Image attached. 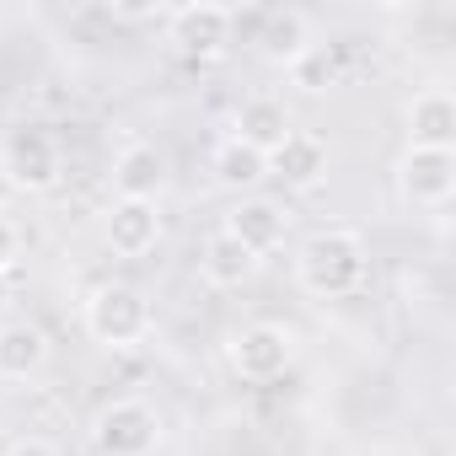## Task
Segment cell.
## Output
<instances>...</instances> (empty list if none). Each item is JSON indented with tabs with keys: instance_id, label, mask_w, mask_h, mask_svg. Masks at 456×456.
<instances>
[{
	"instance_id": "6da1fadb",
	"label": "cell",
	"mask_w": 456,
	"mask_h": 456,
	"mask_svg": "<svg viewBox=\"0 0 456 456\" xmlns=\"http://www.w3.org/2000/svg\"><path fill=\"white\" fill-rule=\"evenodd\" d=\"M365 269H370V253H365V237L349 232V225H328V232H312L296 253V285L317 301H338V296H354L365 285Z\"/></svg>"
},
{
	"instance_id": "7a4b0ae2",
	"label": "cell",
	"mask_w": 456,
	"mask_h": 456,
	"mask_svg": "<svg viewBox=\"0 0 456 456\" xmlns=\"http://www.w3.org/2000/svg\"><path fill=\"white\" fill-rule=\"evenodd\" d=\"M156 328V312L145 301V290L124 285V280H108L86 296V333L102 344V349H140Z\"/></svg>"
},
{
	"instance_id": "3957f363",
	"label": "cell",
	"mask_w": 456,
	"mask_h": 456,
	"mask_svg": "<svg viewBox=\"0 0 456 456\" xmlns=\"http://www.w3.org/2000/svg\"><path fill=\"white\" fill-rule=\"evenodd\" d=\"M0 172L17 193H49L65 177V151L44 124H12L0 140Z\"/></svg>"
},
{
	"instance_id": "277c9868",
	"label": "cell",
	"mask_w": 456,
	"mask_h": 456,
	"mask_svg": "<svg viewBox=\"0 0 456 456\" xmlns=\"http://www.w3.org/2000/svg\"><path fill=\"white\" fill-rule=\"evenodd\" d=\"M97 456H151L161 445V413L140 397H113L92 419Z\"/></svg>"
},
{
	"instance_id": "5b68a950",
	"label": "cell",
	"mask_w": 456,
	"mask_h": 456,
	"mask_svg": "<svg viewBox=\"0 0 456 456\" xmlns=\"http://www.w3.org/2000/svg\"><path fill=\"white\" fill-rule=\"evenodd\" d=\"M237 38V12L215 6V0H199V6H177L167 12V44L183 60H220Z\"/></svg>"
},
{
	"instance_id": "8992f818",
	"label": "cell",
	"mask_w": 456,
	"mask_h": 456,
	"mask_svg": "<svg viewBox=\"0 0 456 456\" xmlns=\"http://www.w3.org/2000/svg\"><path fill=\"white\" fill-rule=\"evenodd\" d=\"M225 360H232V370L242 381H274L296 365V333L280 328V322H248V328L232 333Z\"/></svg>"
},
{
	"instance_id": "52a82bcc",
	"label": "cell",
	"mask_w": 456,
	"mask_h": 456,
	"mask_svg": "<svg viewBox=\"0 0 456 456\" xmlns=\"http://www.w3.org/2000/svg\"><path fill=\"white\" fill-rule=\"evenodd\" d=\"M397 188L408 204L419 209H440L456 193V151H424V145H403L397 156Z\"/></svg>"
},
{
	"instance_id": "ba28073f",
	"label": "cell",
	"mask_w": 456,
	"mask_h": 456,
	"mask_svg": "<svg viewBox=\"0 0 456 456\" xmlns=\"http://www.w3.org/2000/svg\"><path fill=\"white\" fill-rule=\"evenodd\" d=\"M220 232H225V237H237L248 253H258V258H264V253H274V248L285 242V232H290V215H285V204L248 193V199H237L232 209H225Z\"/></svg>"
},
{
	"instance_id": "9c48e42d",
	"label": "cell",
	"mask_w": 456,
	"mask_h": 456,
	"mask_svg": "<svg viewBox=\"0 0 456 456\" xmlns=\"http://www.w3.org/2000/svg\"><path fill=\"white\" fill-rule=\"evenodd\" d=\"M403 124H408V145L451 151L456 145V97L445 86H424L403 102Z\"/></svg>"
},
{
	"instance_id": "30bf717a",
	"label": "cell",
	"mask_w": 456,
	"mask_h": 456,
	"mask_svg": "<svg viewBox=\"0 0 456 456\" xmlns=\"http://www.w3.org/2000/svg\"><path fill=\"white\" fill-rule=\"evenodd\" d=\"M102 237L118 258H145L161 242V209L140 199H113V209L102 215Z\"/></svg>"
},
{
	"instance_id": "8fae6325",
	"label": "cell",
	"mask_w": 456,
	"mask_h": 456,
	"mask_svg": "<svg viewBox=\"0 0 456 456\" xmlns=\"http://www.w3.org/2000/svg\"><path fill=\"white\" fill-rule=\"evenodd\" d=\"M269 177L285 188H317L328 177V140L312 129H290L280 151H269Z\"/></svg>"
},
{
	"instance_id": "7c38bea8",
	"label": "cell",
	"mask_w": 456,
	"mask_h": 456,
	"mask_svg": "<svg viewBox=\"0 0 456 456\" xmlns=\"http://www.w3.org/2000/svg\"><path fill=\"white\" fill-rule=\"evenodd\" d=\"M167 188V156L145 140H129L113 161V193L118 199H140V204H156Z\"/></svg>"
},
{
	"instance_id": "4fadbf2b",
	"label": "cell",
	"mask_w": 456,
	"mask_h": 456,
	"mask_svg": "<svg viewBox=\"0 0 456 456\" xmlns=\"http://www.w3.org/2000/svg\"><path fill=\"white\" fill-rule=\"evenodd\" d=\"M54 344L38 322L17 317V322H0V381H33L49 365Z\"/></svg>"
},
{
	"instance_id": "5bb4252c",
	"label": "cell",
	"mask_w": 456,
	"mask_h": 456,
	"mask_svg": "<svg viewBox=\"0 0 456 456\" xmlns=\"http://www.w3.org/2000/svg\"><path fill=\"white\" fill-rule=\"evenodd\" d=\"M258 264H264L258 253H248L237 237H225V232H209L204 248H199V274L215 290H242V285H253Z\"/></svg>"
},
{
	"instance_id": "9a60e30c",
	"label": "cell",
	"mask_w": 456,
	"mask_h": 456,
	"mask_svg": "<svg viewBox=\"0 0 456 456\" xmlns=\"http://www.w3.org/2000/svg\"><path fill=\"white\" fill-rule=\"evenodd\" d=\"M290 129H296V124H290V108H285L280 97H248V102L237 108V118H232V140H242V145L258 151V156L280 151Z\"/></svg>"
},
{
	"instance_id": "2e32d148",
	"label": "cell",
	"mask_w": 456,
	"mask_h": 456,
	"mask_svg": "<svg viewBox=\"0 0 456 456\" xmlns=\"http://www.w3.org/2000/svg\"><path fill=\"white\" fill-rule=\"evenodd\" d=\"M312 44H317V33H312V17H306V12H269V17H264L258 49H264L269 65H285V70H290Z\"/></svg>"
},
{
	"instance_id": "e0dca14e",
	"label": "cell",
	"mask_w": 456,
	"mask_h": 456,
	"mask_svg": "<svg viewBox=\"0 0 456 456\" xmlns=\"http://www.w3.org/2000/svg\"><path fill=\"white\" fill-rule=\"evenodd\" d=\"M209 172H215V183L220 188H232V193H253V188H264L269 183V156H258V151H248L242 140H232L225 134L220 145H215V156H209Z\"/></svg>"
},
{
	"instance_id": "ac0fdd59",
	"label": "cell",
	"mask_w": 456,
	"mask_h": 456,
	"mask_svg": "<svg viewBox=\"0 0 456 456\" xmlns=\"http://www.w3.org/2000/svg\"><path fill=\"white\" fill-rule=\"evenodd\" d=\"M338 70H344L338 44H312V49L290 65V81H296L301 92H328V86L338 81Z\"/></svg>"
},
{
	"instance_id": "d6986e66",
	"label": "cell",
	"mask_w": 456,
	"mask_h": 456,
	"mask_svg": "<svg viewBox=\"0 0 456 456\" xmlns=\"http://www.w3.org/2000/svg\"><path fill=\"white\" fill-rule=\"evenodd\" d=\"M17 258H22V232H17V220H6L0 215V269H17Z\"/></svg>"
},
{
	"instance_id": "ffe728a7",
	"label": "cell",
	"mask_w": 456,
	"mask_h": 456,
	"mask_svg": "<svg viewBox=\"0 0 456 456\" xmlns=\"http://www.w3.org/2000/svg\"><path fill=\"white\" fill-rule=\"evenodd\" d=\"M6 456H60V445H54V440H44V435H28V440H17Z\"/></svg>"
},
{
	"instance_id": "44dd1931",
	"label": "cell",
	"mask_w": 456,
	"mask_h": 456,
	"mask_svg": "<svg viewBox=\"0 0 456 456\" xmlns=\"http://www.w3.org/2000/svg\"><path fill=\"white\" fill-rule=\"evenodd\" d=\"M12 296H17V280H12L6 269H0V312H6V306H12Z\"/></svg>"
}]
</instances>
